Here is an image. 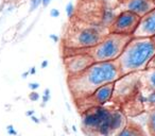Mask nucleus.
<instances>
[{"label": "nucleus", "instance_id": "obj_4", "mask_svg": "<svg viewBox=\"0 0 155 136\" xmlns=\"http://www.w3.org/2000/svg\"><path fill=\"white\" fill-rule=\"evenodd\" d=\"M104 26H85L72 33L69 46L75 49H91L101 42L104 34Z\"/></svg>", "mask_w": 155, "mask_h": 136}, {"label": "nucleus", "instance_id": "obj_25", "mask_svg": "<svg viewBox=\"0 0 155 136\" xmlns=\"http://www.w3.org/2000/svg\"><path fill=\"white\" fill-rule=\"evenodd\" d=\"M60 11L57 9H52L51 11H50V15L52 16V17H54V18H56V17H59L60 16Z\"/></svg>", "mask_w": 155, "mask_h": 136}, {"label": "nucleus", "instance_id": "obj_22", "mask_svg": "<svg viewBox=\"0 0 155 136\" xmlns=\"http://www.w3.org/2000/svg\"><path fill=\"white\" fill-rule=\"evenodd\" d=\"M6 133L9 134L10 136H16L17 135V131L15 130L13 124H9V126H6Z\"/></svg>", "mask_w": 155, "mask_h": 136}, {"label": "nucleus", "instance_id": "obj_30", "mask_svg": "<svg viewBox=\"0 0 155 136\" xmlns=\"http://www.w3.org/2000/svg\"><path fill=\"white\" fill-rule=\"evenodd\" d=\"M29 72H30V74H32V76H33V74H36V68L31 67V68H30V70H29Z\"/></svg>", "mask_w": 155, "mask_h": 136}, {"label": "nucleus", "instance_id": "obj_16", "mask_svg": "<svg viewBox=\"0 0 155 136\" xmlns=\"http://www.w3.org/2000/svg\"><path fill=\"white\" fill-rule=\"evenodd\" d=\"M114 136H132V127H124Z\"/></svg>", "mask_w": 155, "mask_h": 136}, {"label": "nucleus", "instance_id": "obj_35", "mask_svg": "<svg viewBox=\"0 0 155 136\" xmlns=\"http://www.w3.org/2000/svg\"><path fill=\"white\" fill-rule=\"evenodd\" d=\"M151 40H153V43H154V45H155V35H154V36H152V37H151Z\"/></svg>", "mask_w": 155, "mask_h": 136}, {"label": "nucleus", "instance_id": "obj_14", "mask_svg": "<svg viewBox=\"0 0 155 136\" xmlns=\"http://www.w3.org/2000/svg\"><path fill=\"white\" fill-rule=\"evenodd\" d=\"M148 127L152 135L155 136V110L150 114L149 116V121H148Z\"/></svg>", "mask_w": 155, "mask_h": 136}, {"label": "nucleus", "instance_id": "obj_11", "mask_svg": "<svg viewBox=\"0 0 155 136\" xmlns=\"http://www.w3.org/2000/svg\"><path fill=\"white\" fill-rule=\"evenodd\" d=\"M125 124V117L120 111H112L111 114V129L113 134L115 135L121 129L124 128Z\"/></svg>", "mask_w": 155, "mask_h": 136}, {"label": "nucleus", "instance_id": "obj_3", "mask_svg": "<svg viewBox=\"0 0 155 136\" xmlns=\"http://www.w3.org/2000/svg\"><path fill=\"white\" fill-rule=\"evenodd\" d=\"M132 37L116 33L106 34L98 45L89 49L90 56L95 62L117 61Z\"/></svg>", "mask_w": 155, "mask_h": 136}, {"label": "nucleus", "instance_id": "obj_5", "mask_svg": "<svg viewBox=\"0 0 155 136\" xmlns=\"http://www.w3.org/2000/svg\"><path fill=\"white\" fill-rule=\"evenodd\" d=\"M139 20L140 16L136 15L127 10H121L117 14L113 24L109 26V32L121 34V35L133 36L134 32L139 24Z\"/></svg>", "mask_w": 155, "mask_h": 136}, {"label": "nucleus", "instance_id": "obj_15", "mask_svg": "<svg viewBox=\"0 0 155 136\" xmlns=\"http://www.w3.org/2000/svg\"><path fill=\"white\" fill-rule=\"evenodd\" d=\"M75 6H73V3L72 2H69L67 3V6H66V9H65V12H66V15L68 18H72L73 15H75Z\"/></svg>", "mask_w": 155, "mask_h": 136}, {"label": "nucleus", "instance_id": "obj_18", "mask_svg": "<svg viewBox=\"0 0 155 136\" xmlns=\"http://www.w3.org/2000/svg\"><path fill=\"white\" fill-rule=\"evenodd\" d=\"M43 4V0H30V12L37 10Z\"/></svg>", "mask_w": 155, "mask_h": 136}, {"label": "nucleus", "instance_id": "obj_32", "mask_svg": "<svg viewBox=\"0 0 155 136\" xmlns=\"http://www.w3.org/2000/svg\"><path fill=\"white\" fill-rule=\"evenodd\" d=\"M29 74H30V72H29V71H25V72H24V74H21V77H22V79H26V78L28 77Z\"/></svg>", "mask_w": 155, "mask_h": 136}, {"label": "nucleus", "instance_id": "obj_6", "mask_svg": "<svg viewBox=\"0 0 155 136\" xmlns=\"http://www.w3.org/2000/svg\"><path fill=\"white\" fill-rule=\"evenodd\" d=\"M93 62H95V60L90 56L89 51L81 52L79 51V49H78V52L69 53L64 60L66 70L68 72L69 77H73V76L82 74Z\"/></svg>", "mask_w": 155, "mask_h": 136}, {"label": "nucleus", "instance_id": "obj_23", "mask_svg": "<svg viewBox=\"0 0 155 136\" xmlns=\"http://www.w3.org/2000/svg\"><path fill=\"white\" fill-rule=\"evenodd\" d=\"M132 136H145V134L137 127H132Z\"/></svg>", "mask_w": 155, "mask_h": 136}, {"label": "nucleus", "instance_id": "obj_10", "mask_svg": "<svg viewBox=\"0 0 155 136\" xmlns=\"http://www.w3.org/2000/svg\"><path fill=\"white\" fill-rule=\"evenodd\" d=\"M115 83H107L104 84L102 86L98 87L95 92H93L89 97L91 100V102L93 103H97V105H104L106 102H109V100L112 99L113 94L115 92Z\"/></svg>", "mask_w": 155, "mask_h": 136}, {"label": "nucleus", "instance_id": "obj_1", "mask_svg": "<svg viewBox=\"0 0 155 136\" xmlns=\"http://www.w3.org/2000/svg\"><path fill=\"white\" fill-rule=\"evenodd\" d=\"M120 77L122 76L117 61L93 62L82 74L69 77L68 84L73 95L87 98L98 87L107 83H114Z\"/></svg>", "mask_w": 155, "mask_h": 136}, {"label": "nucleus", "instance_id": "obj_7", "mask_svg": "<svg viewBox=\"0 0 155 136\" xmlns=\"http://www.w3.org/2000/svg\"><path fill=\"white\" fill-rule=\"evenodd\" d=\"M112 111L104 108L103 105H96L90 110H87L82 116V124L84 129L95 134L99 124L102 122V120L109 117Z\"/></svg>", "mask_w": 155, "mask_h": 136}, {"label": "nucleus", "instance_id": "obj_13", "mask_svg": "<svg viewBox=\"0 0 155 136\" xmlns=\"http://www.w3.org/2000/svg\"><path fill=\"white\" fill-rule=\"evenodd\" d=\"M145 80L147 86L151 90H155V68H149L145 72Z\"/></svg>", "mask_w": 155, "mask_h": 136}, {"label": "nucleus", "instance_id": "obj_9", "mask_svg": "<svg viewBox=\"0 0 155 136\" xmlns=\"http://www.w3.org/2000/svg\"><path fill=\"white\" fill-rule=\"evenodd\" d=\"M120 6L122 10H127L141 17L154 9L155 1L154 0H121Z\"/></svg>", "mask_w": 155, "mask_h": 136}, {"label": "nucleus", "instance_id": "obj_33", "mask_svg": "<svg viewBox=\"0 0 155 136\" xmlns=\"http://www.w3.org/2000/svg\"><path fill=\"white\" fill-rule=\"evenodd\" d=\"M19 0H4V2L6 3H15V2H18Z\"/></svg>", "mask_w": 155, "mask_h": 136}, {"label": "nucleus", "instance_id": "obj_12", "mask_svg": "<svg viewBox=\"0 0 155 136\" xmlns=\"http://www.w3.org/2000/svg\"><path fill=\"white\" fill-rule=\"evenodd\" d=\"M118 13L116 12L115 6H103L102 12H101V22L102 26L109 28L113 22L115 20Z\"/></svg>", "mask_w": 155, "mask_h": 136}, {"label": "nucleus", "instance_id": "obj_20", "mask_svg": "<svg viewBox=\"0 0 155 136\" xmlns=\"http://www.w3.org/2000/svg\"><path fill=\"white\" fill-rule=\"evenodd\" d=\"M100 2L102 3L103 6H115L119 0H99Z\"/></svg>", "mask_w": 155, "mask_h": 136}, {"label": "nucleus", "instance_id": "obj_28", "mask_svg": "<svg viewBox=\"0 0 155 136\" xmlns=\"http://www.w3.org/2000/svg\"><path fill=\"white\" fill-rule=\"evenodd\" d=\"M34 114H35V111H33V110L26 112V115H27V116H29V117H31L32 115H34Z\"/></svg>", "mask_w": 155, "mask_h": 136}, {"label": "nucleus", "instance_id": "obj_31", "mask_svg": "<svg viewBox=\"0 0 155 136\" xmlns=\"http://www.w3.org/2000/svg\"><path fill=\"white\" fill-rule=\"evenodd\" d=\"M50 2H51V0H43V6H47Z\"/></svg>", "mask_w": 155, "mask_h": 136}, {"label": "nucleus", "instance_id": "obj_26", "mask_svg": "<svg viewBox=\"0 0 155 136\" xmlns=\"http://www.w3.org/2000/svg\"><path fill=\"white\" fill-rule=\"evenodd\" d=\"M31 120L33 121V122H35V124H40V120H39V118H37L36 117V116H35V115H32L31 117Z\"/></svg>", "mask_w": 155, "mask_h": 136}, {"label": "nucleus", "instance_id": "obj_21", "mask_svg": "<svg viewBox=\"0 0 155 136\" xmlns=\"http://www.w3.org/2000/svg\"><path fill=\"white\" fill-rule=\"evenodd\" d=\"M40 98L39 96V94L36 92V90H32V93L31 94H29V99L31 100V101L35 102V101H38Z\"/></svg>", "mask_w": 155, "mask_h": 136}, {"label": "nucleus", "instance_id": "obj_29", "mask_svg": "<svg viewBox=\"0 0 155 136\" xmlns=\"http://www.w3.org/2000/svg\"><path fill=\"white\" fill-rule=\"evenodd\" d=\"M47 66H48V61H47V60H45V61H43V62H42V64H40V67L46 68Z\"/></svg>", "mask_w": 155, "mask_h": 136}, {"label": "nucleus", "instance_id": "obj_37", "mask_svg": "<svg viewBox=\"0 0 155 136\" xmlns=\"http://www.w3.org/2000/svg\"><path fill=\"white\" fill-rule=\"evenodd\" d=\"M120 1H121V0H120Z\"/></svg>", "mask_w": 155, "mask_h": 136}, {"label": "nucleus", "instance_id": "obj_24", "mask_svg": "<svg viewBox=\"0 0 155 136\" xmlns=\"http://www.w3.org/2000/svg\"><path fill=\"white\" fill-rule=\"evenodd\" d=\"M29 88L31 90H37L38 88H39V83L38 82H31V83H29Z\"/></svg>", "mask_w": 155, "mask_h": 136}, {"label": "nucleus", "instance_id": "obj_2", "mask_svg": "<svg viewBox=\"0 0 155 136\" xmlns=\"http://www.w3.org/2000/svg\"><path fill=\"white\" fill-rule=\"evenodd\" d=\"M154 56L155 45L151 37L133 36L117 60L121 76L138 72L148 68Z\"/></svg>", "mask_w": 155, "mask_h": 136}, {"label": "nucleus", "instance_id": "obj_27", "mask_svg": "<svg viewBox=\"0 0 155 136\" xmlns=\"http://www.w3.org/2000/svg\"><path fill=\"white\" fill-rule=\"evenodd\" d=\"M50 38H51V40H53V42H54V43H57V42H59V36H57V35H54V34H51V35H50Z\"/></svg>", "mask_w": 155, "mask_h": 136}, {"label": "nucleus", "instance_id": "obj_36", "mask_svg": "<svg viewBox=\"0 0 155 136\" xmlns=\"http://www.w3.org/2000/svg\"><path fill=\"white\" fill-rule=\"evenodd\" d=\"M154 1H155V0H154Z\"/></svg>", "mask_w": 155, "mask_h": 136}, {"label": "nucleus", "instance_id": "obj_19", "mask_svg": "<svg viewBox=\"0 0 155 136\" xmlns=\"http://www.w3.org/2000/svg\"><path fill=\"white\" fill-rule=\"evenodd\" d=\"M146 102L149 105L155 108V90H152V92L149 94V96L146 98Z\"/></svg>", "mask_w": 155, "mask_h": 136}, {"label": "nucleus", "instance_id": "obj_8", "mask_svg": "<svg viewBox=\"0 0 155 136\" xmlns=\"http://www.w3.org/2000/svg\"><path fill=\"white\" fill-rule=\"evenodd\" d=\"M155 35V8L146 15L140 17L139 24L134 32L133 36L152 37Z\"/></svg>", "mask_w": 155, "mask_h": 136}, {"label": "nucleus", "instance_id": "obj_34", "mask_svg": "<svg viewBox=\"0 0 155 136\" xmlns=\"http://www.w3.org/2000/svg\"><path fill=\"white\" fill-rule=\"evenodd\" d=\"M72 131H73V132H77V128H75V126H72Z\"/></svg>", "mask_w": 155, "mask_h": 136}, {"label": "nucleus", "instance_id": "obj_17", "mask_svg": "<svg viewBox=\"0 0 155 136\" xmlns=\"http://www.w3.org/2000/svg\"><path fill=\"white\" fill-rule=\"evenodd\" d=\"M43 103H42V106H45V105L50 101L51 99V92H50L49 88H46V90H44V94H43Z\"/></svg>", "mask_w": 155, "mask_h": 136}]
</instances>
